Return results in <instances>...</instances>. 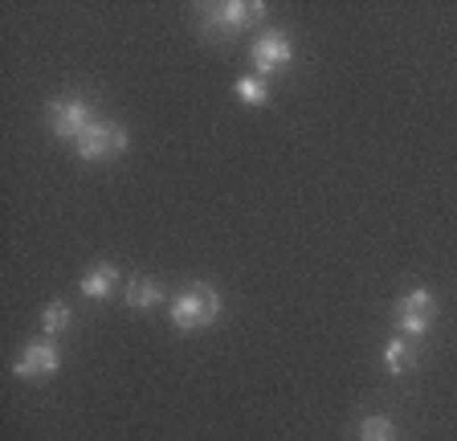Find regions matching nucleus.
<instances>
[{"mask_svg": "<svg viewBox=\"0 0 457 441\" xmlns=\"http://www.w3.org/2000/svg\"><path fill=\"white\" fill-rule=\"evenodd\" d=\"M90 115H95V111H90V103H82V98H54V103H49V131H54L57 139H78L86 127L95 123Z\"/></svg>", "mask_w": 457, "mask_h": 441, "instance_id": "6", "label": "nucleus"}, {"mask_svg": "<svg viewBox=\"0 0 457 441\" xmlns=\"http://www.w3.org/2000/svg\"><path fill=\"white\" fill-rule=\"evenodd\" d=\"M127 303H131L135 311H152L163 303V287L152 279H131V287H127Z\"/></svg>", "mask_w": 457, "mask_h": 441, "instance_id": "9", "label": "nucleus"}, {"mask_svg": "<svg viewBox=\"0 0 457 441\" xmlns=\"http://www.w3.org/2000/svg\"><path fill=\"white\" fill-rule=\"evenodd\" d=\"M262 12H266V4H245V0L209 4V9H200V33H204V37H212V41L233 37V33H241L245 25H253Z\"/></svg>", "mask_w": 457, "mask_h": 441, "instance_id": "2", "label": "nucleus"}, {"mask_svg": "<svg viewBox=\"0 0 457 441\" xmlns=\"http://www.w3.org/2000/svg\"><path fill=\"white\" fill-rule=\"evenodd\" d=\"M57 364H62V355H57V347L49 344V339H33V344H25V352H21V360L12 364V376H21V380H33V376H54Z\"/></svg>", "mask_w": 457, "mask_h": 441, "instance_id": "7", "label": "nucleus"}, {"mask_svg": "<svg viewBox=\"0 0 457 441\" xmlns=\"http://www.w3.org/2000/svg\"><path fill=\"white\" fill-rule=\"evenodd\" d=\"M360 441H396V425H392L388 417H363Z\"/></svg>", "mask_w": 457, "mask_h": 441, "instance_id": "13", "label": "nucleus"}, {"mask_svg": "<svg viewBox=\"0 0 457 441\" xmlns=\"http://www.w3.org/2000/svg\"><path fill=\"white\" fill-rule=\"evenodd\" d=\"M168 315L180 331H200V327H209L212 319L220 315L217 287H212V282H192V287H184L180 295L168 303Z\"/></svg>", "mask_w": 457, "mask_h": 441, "instance_id": "1", "label": "nucleus"}, {"mask_svg": "<svg viewBox=\"0 0 457 441\" xmlns=\"http://www.w3.org/2000/svg\"><path fill=\"white\" fill-rule=\"evenodd\" d=\"M384 364H388V372H409L412 364H417V352H412V339L404 336H392L388 347H384Z\"/></svg>", "mask_w": 457, "mask_h": 441, "instance_id": "10", "label": "nucleus"}, {"mask_svg": "<svg viewBox=\"0 0 457 441\" xmlns=\"http://www.w3.org/2000/svg\"><path fill=\"white\" fill-rule=\"evenodd\" d=\"M233 95H237L245 106H266L270 103V87L257 74L253 78H237V82H233Z\"/></svg>", "mask_w": 457, "mask_h": 441, "instance_id": "11", "label": "nucleus"}, {"mask_svg": "<svg viewBox=\"0 0 457 441\" xmlns=\"http://www.w3.org/2000/svg\"><path fill=\"white\" fill-rule=\"evenodd\" d=\"M433 319H437V298L428 295V290H409L404 298H396V323L404 331V339L428 336Z\"/></svg>", "mask_w": 457, "mask_h": 441, "instance_id": "4", "label": "nucleus"}, {"mask_svg": "<svg viewBox=\"0 0 457 441\" xmlns=\"http://www.w3.org/2000/svg\"><path fill=\"white\" fill-rule=\"evenodd\" d=\"M74 152L82 155L86 163H103L114 160V155L127 152V127L114 123V119H95L82 135L74 139Z\"/></svg>", "mask_w": 457, "mask_h": 441, "instance_id": "3", "label": "nucleus"}, {"mask_svg": "<svg viewBox=\"0 0 457 441\" xmlns=\"http://www.w3.org/2000/svg\"><path fill=\"white\" fill-rule=\"evenodd\" d=\"M249 58H253L257 78H270L295 62V46H290V37H286L282 29H266L253 41V54H249Z\"/></svg>", "mask_w": 457, "mask_h": 441, "instance_id": "5", "label": "nucleus"}, {"mask_svg": "<svg viewBox=\"0 0 457 441\" xmlns=\"http://www.w3.org/2000/svg\"><path fill=\"white\" fill-rule=\"evenodd\" d=\"M41 327H46V336H62L70 327V307L62 303V298H54L46 311H41Z\"/></svg>", "mask_w": 457, "mask_h": 441, "instance_id": "12", "label": "nucleus"}, {"mask_svg": "<svg viewBox=\"0 0 457 441\" xmlns=\"http://www.w3.org/2000/svg\"><path fill=\"white\" fill-rule=\"evenodd\" d=\"M114 282H119V270L103 262V266H90V270H86L82 279H78V287H82L86 298H106L114 290Z\"/></svg>", "mask_w": 457, "mask_h": 441, "instance_id": "8", "label": "nucleus"}]
</instances>
